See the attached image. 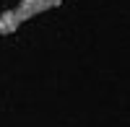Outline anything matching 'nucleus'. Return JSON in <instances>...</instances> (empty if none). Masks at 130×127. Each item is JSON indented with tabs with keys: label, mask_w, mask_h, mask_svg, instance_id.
Wrapping results in <instances>:
<instances>
[{
	"label": "nucleus",
	"mask_w": 130,
	"mask_h": 127,
	"mask_svg": "<svg viewBox=\"0 0 130 127\" xmlns=\"http://www.w3.org/2000/svg\"><path fill=\"white\" fill-rule=\"evenodd\" d=\"M60 3H62V0H21V3L16 8H10V10H13V16L18 18V24H24V21L34 18L39 13H44V10L57 8Z\"/></svg>",
	"instance_id": "nucleus-1"
},
{
	"label": "nucleus",
	"mask_w": 130,
	"mask_h": 127,
	"mask_svg": "<svg viewBox=\"0 0 130 127\" xmlns=\"http://www.w3.org/2000/svg\"><path fill=\"white\" fill-rule=\"evenodd\" d=\"M18 18L13 16V10H5V13H0V34L8 36V34H16L18 31Z\"/></svg>",
	"instance_id": "nucleus-2"
}]
</instances>
